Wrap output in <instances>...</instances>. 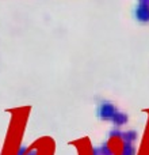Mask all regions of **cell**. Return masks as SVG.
<instances>
[{"label":"cell","mask_w":149,"mask_h":155,"mask_svg":"<svg viewBox=\"0 0 149 155\" xmlns=\"http://www.w3.org/2000/svg\"><path fill=\"white\" fill-rule=\"evenodd\" d=\"M141 4H149V0H140Z\"/></svg>","instance_id":"obj_7"},{"label":"cell","mask_w":149,"mask_h":155,"mask_svg":"<svg viewBox=\"0 0 149 155\" xmlns=\"http://www.w3.org/2000/svg\"><path fill=\"white\" fill-rule=\"evenodd\" d=\"M123 155H134V148L132 147L130 143H126L123 147Z\"/></svg>","instance_id":"obj_5"},{"label":"cell","mask_w":149,"mask_h":155,"mask_svg":"<svg viewBox=\"0 0 149 155\" xmlns=\"http://www.w3.org/2000/svg\"><path fill=\"white\" fill-rule=\"evenodd\" d=\"M113 121H114L117 125H122V124H125L126 121H128V117H126V114H123V113H115V116L113 117Z\"/></svg>","instance_id":"obj_3"},{"label":"cell","mask_w":149,"mask_h":155,"mask_svg":"<svg viewBox=\"0 0 149 155\" xmlns=\"http://www.w3.org/2000/svg\"><path fill=\"white\" fill-rule=\"evenodd\" d=\"M137 137V134L134 131H129L126 132V134H123V139L126 140V142H132V140H134Z\"/></svg>","instance_id":"obj_4"},{"label":"cell","mask_w":149,"mask_h":155,"mask_svg":"<svg viewBox=\"0 0 149 155\" xmlns=\"http://www.w3.org/2000/svg\"><path fill=\"white\" fill-rule=\"evenodd\" d=\"M24 151H26V148H24V147H22V148H21V150H19V153H18V155H23V154H24Z\"/></svg>","instance_id":"obj_6"},{"label":"cell","mask_w":149,"mask_h":155,"mask_svg":"<svg viewBox=\"0 0 149 155\" xmlns=\"http://www.w3.org/2000/svg\"><path fill=\"white\" fill-rule=\"evenodd\" d=\"M99 117L103 118V120H110V118H113L115 116V106L111 104H109V102H104V104H102L100 106H99Z\"/></svg>","instance_id":"obj_1"},{"label":"cell","mask_w":149,"mask_h":155,"mask_svg":"<svg viewBox=\"0 0 149 155\" xmlns=\"http://www.w3.org/2000/svg\"><path fill=\"white\" fill-rule=\"evenodd\" d=\"M136 18L140 22H149V4H140L137 7Z\"/></svg>","instance_id":"obj_2"}]
</instances>
